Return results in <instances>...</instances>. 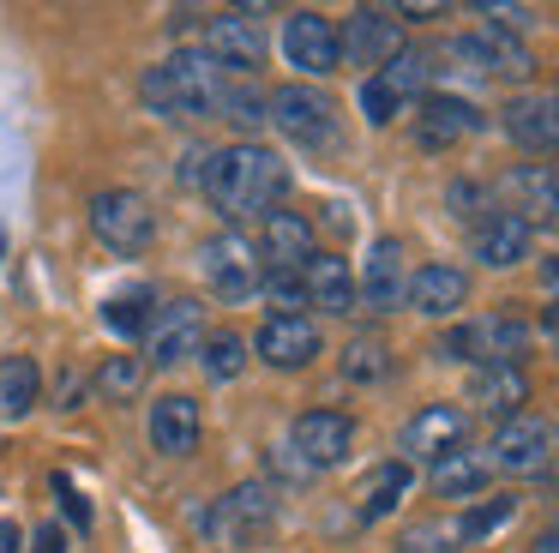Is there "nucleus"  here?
Segmentation results:
<instances>
[{"label": "nucleus", "mask_w": 559, "mask_h": 553, "mask_svg": "<svg viewBox=\"0 0 559 553\" xmlns=\"http://www.w3.org/2000/svg\"><path fill=\"white\" fill-rule=\"evenodd\" d=\"M313 223H307L301 211H271L265 216V259L283 264V271H301L307 259H313Z\"/></svg>", "instance_id": "bb28decb"}, {"label": "nucleus", "mask_w": 559, "mask_h": 553, "mask_svg": "<svg viewBox=\"0 0 559 553\" xmlns=\"http://www.w3.org/2000/svg\"><path fill=\"white\" fill-rule=\"evenodd\" d=\"M205 163H211V151H181V168H175V175H181V187H205Z\"/></svg>", "instance_id": "a19ab883"}, {"label": "nucleus", "mask_w": 559, "mask_h": 553, "mask_svg": "<svg viewBox=\"0 0 559 553\" xmlns=\"http://www.w3.org/2000/svg\"><path fill=\"white\" fill-rule=\"evenodd\" d=\"M283 192H289V163H283L271 144L259 139H241V144H223V151H211L205 163V199L217 204L223 223H265L271 211L283 204Z\"/></svg>", "instance_id": "f257e3e1"}, {"label": "nucleus", "mask_w": 559, "mask_h": 553, "mask_svg": "<svg viewBox=\"0 0 559 553\" xmlns=\"http://www.w3.org/2000/svg\"><path fill=\"white\" fill-rule=\"evenodd\" d=\"M0 553H19V523H0Z\"/></svg>", "instance_id": "49530a36"}, {"label": "nucleus", "mask_w": 559, "mask_h": 553, "mask_svg": "<svg viewBox=\"0 0 559 553\" xmlns=\"http://www.w3.org/2000/svg\"><path fill=\"white\" fill-rule=\"evenodd\" d=\"M259 295L277 307V319H289V313L307 307V289H301V271H283V264H271L265 283H259Z\"/></svg>", "instance_id": "4c0bfd02"}, {"label": "nucleus", "mask_w": 559, "mask_h": 553, "mask_svg": "<svg viewBox=\"0 0 559 553\" xmlns=\"http://www.w3.org/2000/svg\"><path fill=\"white\" fill-rule=\"evenodd\" d=\"M542 337L554 343V355H559V307H547V313H542Z\"/></svg>", "instance_id": "a18cd8bd"}, {"label": "nucleus", "mask_w": 559, "mask_h": 553, "mask_svg": "<svg viewBox=\"0 0 559 553\" xmlns=\"http://www.w3.org/2000/svg\"><path fill=\"white\" fill-rule=\"evenodd\" d=\"M199 271H205L211 295L223 301V307H241V301L259 295V283H265V271H259L253 247H247L241 235H211L205 247H199Z\"/></svg>", "instance_id": "1a4fd4ad"}, {"label": "nucleus", "mask_w": 559, "mask_h": 553, "mask_svg": "<svg viewBox=\"0 0 559 553\" xmlns=\"http://www.w3.org/2000/svg\"><path fill=\"white\" fill-rule=\"evenodd\" d=\"M506 120V139L518 151H535V156H559V91H523L499 108Z\"/></svg>", "instance_id": "4468645a"}, {"label": "nucleus", "mask_w": 559, "mask_h": 553, "mask_svg": "<svg viewBox=\"0 0 559 553\" xmlns=\"http://www.w3.org/2000/svg\"><path fill=\"white\" fill-rule=\"evenodd\" d=\"M542 289L559 301V252H554V259H542Z\"/></svg>", "instance_id": "c03bdc74"}, {"label": "nucleus", "mask_w": 559, "mask_h": 553, "mask_svg": "<svg viewBox=\"0 0 559 553\" xmlns=\"http://www.w3.org/2000/svg\"><path fill=\"white\" fill-rule=\"evenodd\" d=\"M337 43H343V60H349V67L379 72L385 60L403 55V19L391 7H355L349 19H343Z\"/></svg>", "instance_id": "9b49d317"}, {"label": "nucleus", "mask_w": 559, "mask_h": 553, "mask_svg": "<svg viewBox=\"0 0 559 553\" xmlns=\"http://www.w3.org/2000/svg\"><path fill=\"white\" fill-rule=\"evenodd\" d=\"M487 451H469V445H457V451H445L439 463H427V481H433V493H445V499H475V493L487 487Z\"/></svg>", "instance_id": "cd10ccee"}, {"label": "nucleus", "mask_w": 559, "mask_h": 553, "mask_svg": "<svg viewBox=\"0 0 559 553\" xmlns=\"http://www.w3.org/2000/svg\"><path fill=\"white\" fill-rule=\"evenodd\" d=\"M427 79H433V60H427L421 48H403L397 60H385L379 72L361 79V115L373 120V127H391L403 108L427 96Z\"/></svg>", "instance_id": "423d86ee"}, {"label": "nucleus", "mask_w": 559, "mask_h": 553, "mask_svg": "<svg viewBox=\"0 0 559 553\" xmlns=\"http://www.w3.org/2000/svg\"><path fill=\"white\" fill-rule=\"evenodd\" d=\"M475 259L487 264V271H511V264H523L530 259V240H535V228L523 223L518 211H487L481 223H475Z\"/></svg>", "instance_id": "412c9836"}, {"label": "nucleus", "mask_w": 559, "mask_h": 553, "mask_svg": "<svg viewBox=\"0 0 559 553\" xmlns=\"http://www.w3.org/2000/svg\"><path fill=\"white\" fill-rule=\"evenodd\" d=\"M463 433H469V415H463L457 403H427V409H415L409 421H403V433H397V445H403V463H439L445 451H457L463 445Z\"/></svg>", "instance_id": "2eb2a0df"}, {"label": "nucleus", "mask_w": 559, "mask_h": 553, "mask_svg": "<svg viewBox=\"0 0 559 553\" xmlns=\"http://www.w3.org/2000/svg\"><path fill=\"white\" fill-rule=\"evenodd\" d=\"M31 553H67V536H61V523H43V536H37V548Z\"/></svg>", "instance_id": "37998d69"}, {"label": "nucleus", "mask_w": 559, "mask_h": 553, "mask_svg": "<svg viewBox=\"0 0 559 553\" xmlns=\"http://www.w3.org/2000/svg\"><path fill=\"white\" fill-rule=\"evenodd\" d=\"M475 12H481V19L493 24V31H506V36H523V31L535 24V12H530V7H506V0H481Z\"/></svg>", "instance_id": "58836bf2"}, {"label": "nucleus", "mask_w": 559, "mask_h": 553, "mask_svg": "<svg viewBox=\"0 0 559 553\" xmlns=\"http://www.w3.org/2000/svg\"><path fill=\"white\" fill-rule=\"evenodd\" d=\"M151 289H127V295H115L109 307H103V319H109V331H121V337H145V325H151Z\"/></svg>", "instance_id": "e433bc0d"}, {"label": "nucleus", "mask_w": 559, "mask_h": 553, "mask_svg": "<svg viewBox=\"0 0 559 553\" xmlns=\"http://www.w3.org/2000/svg\"><path fill=\"white\" fill-rule=\"evenodd\" d=\"M511 511H518V499H511V493H493V499H475L469 511L451 517V523H457V541H487L493 529L511 523Z\"/></svg>", "instance_id": "473e14b6"}, {"label": "nucleus", "mask_w": 559, "mask_h": 553, "mask_svg": "<svg viewBox=\"0 0 559 553\" xmlns=\"http://www.w3.org/2000/svg\"><path fill=\"white\" fill-rule=\"evenodd\" d=\"M199 355H205V373H211L217 385H229L235 373L247 367V343H241L235 331H211L205 343H199Z\"/></svg>", "instance_id": "f704fd0d"}, {"label": "nucleus", "mask_w": 559, "mask_h": 553, "mask_svg": "<svg viewBox=\"0 0 559 553\" xmlns=\"http://www.w3.org/2000/svg\"><path fill=\"white\" fill-rule=\"evenodd\" d=\"M289 445L301 451L307 469H331V463H343V457H349L355 421L343 415V409H307V415H295Z\"/></svg>", "instance_id": "f3484780"}, {"label": "nucleus", "mask_w": 559, "mask_h": 553, "mask_svg": "<svg viewBox=\"0 0 559 553\" xmlns=\"http://www.w3.org/2000/svg\"><path fill=\"white\" fill-rule=\"evenodd\" d=\"M451 60H463V72H487V79H530L535 72V60H530V48H523V36H506V31H475V36H457L451 43Z\"/></svg>", "instance_id": "a211bd4d"}, {"label": "nucleus", "mask_w": 559, "mask_h": 553, "mask_svg": "<svg viewBox=\"0 0 559 553\" xmlns=\"http://www.w3.org/2000/svg\"><path fill=\"white\" fill-rule=\"evenodd\" d=\"M235 72L217 67L205 48H181V55L157 60V67L139 79V103L163 120H217V103L229 91Z\"/></svg>", "instance_id": "f03ea898"}, {"label": "nucleus", "mask_w": 559, "mask_h": 553, "mask_svg": "<svg viewBox=\"0 0 559 553\" xmlns=\"http://www.w3.org/2000/svg\"><path fill=\"white\" fill-rule=\"evenodd\" d=\"M43 397V367L31 355H7L0 361V421H25Z\"/></svg>", "instance_id": "c85d7f7f"}, {"label": "nucleus", "mask_w": 559, "mask_h": 553, "mask_svg": "<svg viewBox=\"0 0 559 553\" xmlns=\"http://www.w3.org/2000/svg\"><path fill=\"white\" fill-rule=\"evenodd\" d=\"M403 301H409L415 313H427V319H451V313L469 301V276H463L457 264H421V271L409 276V289H403Z\"/></svg>", "instance_id": "5701e85b"}, {"label": "nucleus", "mask_w": 559, "mask_h": 553, "mask_svg": "<svg viewBox=\"0 0 559 553\" xmlns=\"http://www.w3.org/2000/svg\"><path fill=\"white\" fill-rule=\"evenodd\" d=\"M409 481H415V469L403 463V457H391V463H379L373 475H367V487H361V523H379V517H391L403 505V493H409Z\"/></svg>", "instance_id": "c756f323"}, {"label": "nucleus", "mask_w": 559, "mask_h": 553, "mask_svg": "<svg viewBox=\"0 0 559 553\" xmlns=\"http://www.w3.org/2000/svg\"><path fill=\"white\" fill-rule=\"evenodd\" d=\"M403 289H409V276H403V240H397V235L373 240V252H367V271H361V283H355V295H361L373 313H397V307H403Z\"/></svg>", "instance_id": "4be33fe9"}, {"label": "nucleus", "mask_w": 559, "mask_h": 553, "mask_svg": "<svg viewBox=\"0 0 559 553\" xmlns=\"http://www.w3.org/2000/svg\"><path fill=\"white\" fill-rule=\"evenodd\" d=\"M506 192H511V211L523 216V223H559V163H518L506 175Z\"/></svg>", "instance_id": "aec40b11"}, {"label": "nucleus", "mask_w": 559, "mask_h": 553, "mask_svg": "<svg viewBox=\"0 0 559 553\" xmlns=\"http://www.w3.org/2000/svg\"><path fill=\"white\" fill-rule=\"evenodd\" d=\"M253 349H259V361H265V367L301 373V367H313V355H319V325L307 319V313H289V319H277V313H271V319L259 325Z\"/></svg>", "instance_id": "6ab92c4d"}, {"label": "nucleus", "mask_w": 559, "mask_h": 553, "mask_svg": "<svg viewBox=\"0 0 559 553\" xmlns=\"http://www.w3.org/2000/svg\"><path fill=\"white\" fill-rule=\"evenodd\" d=\"M469 403L481 409V415H523V403H530V373L523 367H475L469 373Z\"/></svg>", "instance_id": "393cba45"}, {"label": "nucleus", "mask_w": 559, "mask_h": 553, "mask_svg": "<svg viewBox=\"0 0 559 553\" xmlns=\"http://www.w3.org/2000/svg\"><path fill=\"white\" fill-rule=\"evenodd\" d=\"M283 60H289V67H301L307 79L337 72V60H343L337 24H331L325 12H313V7L289 12V19H283Z\"/></svg>", "instance_id": "f8f14e48"}, {"label": "nucleus", "mask_w": 559, "mask_h": 553, "mask_svg": "<svg viewBox=\"0 0 559 553\" xmlns=\"http://www.w3.org/2000/svg\"><path fill=\"white\" fill-rule=\"evenodd\" d=\"M151 445L163 457H187L199 445V403L187 391H169L151 403Z\"/></svg>", "instance_id": "a878e982"}, {"label": "nucleus", "mask_w": 559, "mask_h": 553, "mask_svg": "<svg viewBox=\"0 0 559 553\" xmlns=\"http://www.w3.org/2000/svg\"><path fill=\"white\" fill-rule=\"evenodd\" d=\"M385 373H391V349H385V343H373V337H355V343L343 349V379L379 385Z\"/></svg>", "instance_id": "72a5a7b5"}, {"label": "nucleus", "mask_w": 559, "mask_h": 553, "mask_svg": "<svg viewBox=\"0 0 559 553\" xmlns=\"http://www.w3.org/2000/svg\"><path fill=\"white\" fill-rule=\"evenodd\" d=\"M217 120H229V127H241V132H259L271 120V96L259 91L253 79H229V91H223V103H217Z\"/></svg>", "instance_id": "7c9ffc66"}, {"label": "nucleus", "mask_w": 559, "mask_h": 553, "mask_svg": "<svg viewBox=\"0 0 559 553\" xmlns=\"http://www.w3.org/2000/svg\"><path fill=\"white\" fill-rule=\"evenodd\" d=\"M271 127L301 151H337L343 127H337V103L319 84H283L271 91Z\"/></svg>", "instance_id": "20e7f679"}, {"label": "nucleus", "mask_w": 559, "mask_h": 553, "mask_svg": "<svg viewBox=\"0 0 559 553\" xmlns=\"http://www.w3.org/2000/svg\"><path fill=\"white\" fill-rule=\"evenodd\" d=\"M487 115L469 103V96H451V91H427L421 96V115H415V144L421 151H451L457 139L481 132Z\"/></svg>", "instance_id": "dca6fc26"}, {"label": "nucleus", "mask_w": 559, "mask_h": 553, "mask_svg": "<svg viewBox=\"0 0 559 553\" xmlns=\"http://www.w3.org/2000/svg\"><path fill=\"white\" fill-rule=\"evenodd\" d=\"M554 451H559V433L523 409V415L499 421L493 445H487V469H499V475H547Z\"/></svg>", "instance_id": "6e6552de"}, {"label": "nucleus", "mask_w": 559, "mask_h": 553, "mask_svg": "<svg viewBox=\"0 0 559 553\" xmlns=\"http://www.w3.org/2000/svg\"><path fill=\"white\" fill-rule=\"evenodd\" d=\"M457 523L451 517H427V523H409L397 536V553H457Z\"/></svg>", "instance_id": "c9c22d12"}, {"label": "nucleus", "mask_w": 559, "mask_h": 553, "mask_svg": "<svg viewBox=\"0 0 559 553\" xmlns=\"http://www.w3.org/2000/svg\"><path fill=\"white\" fill-rule=\"evenodd\" d=\"M199 36H205V55L217 60V67H241V72H253L259 60H265V36H259V7L205 12Z\"/></svg>", "instance_id": "ddd939ff"}, {"label": "nucleus", "mask_w": 559, "mask_h": 553, "mask_svg": "<svg viewBox=\"0 0 559 553\" xmlns=\"http://www.w3.org/2000/svg\"><path fill=\"white\" fill-rule=\"evenodd\" d=\"M445 199H451V211H457L463 223H475V211H481V199H487V192L475 187V180H457V187H451ZM481 216H487V211H481Z\"/></svg>", "instance_id": "ea45409f"}, {"label": "nucleus", "mask_w": 559, "mask_h": 553, "mask_svg": "<svg viewBox=\"0 0 559 553\" xmlns=\"http://www.w3.org/2000/svg\"><path fill=\"white\" fill-rule=\"evenodd\" d=\"M301 289H307V307L319 313H349L355 301V271L349 259H337V252H313V259L301 264Z\"/></svg>", "instance_id": "b1692460"}, {"label": "nucleus", "mask_w": 559, "mask_h": 553, "mask_svg": "<svg viewBox=\"0 0 559 553\" xmlns=\"http://www.w3.org/2000/svg\"><path fill=\"white\" fill-rule=\"evenodd\" d=\"M277 505L283 499H277L271 481H241L235 493H223V499L211 505L205 529H211V541H223V548H253V541L277 523Z\"/></svg>", "instance_id": "0eeeda50"}, {"label": "nucleus", "mask_w": 559, "mask_h": 553, "mask_svg": "<svg viewBox=\"0 0 559 553\" xmlns=\"http://www.w3.org/2000/svg\"><path fill=\"white\" fill-rule=\"evenodd\" d=\"M139 343H145V367H181L205 343V307L199 301H157Z\"/></svg>", "instance_id": "9d476101"}, {"label": "nucleus", "mask_w": 559, "mask_h": 553, "mask_svg": "<svg viewBox=\"0 0 559 553\" xmlns=\"http://www.w3.org/2000/svg\"><path fill=\"white\" fill-rule=\"evenodd\" d=\"M145 373H151V367H145L139 355H109V361L97 367V379H91V385H97L109 403H133V397L145 391Z\"/></svg>", "instance_id": "2f4dec72"}, {"label": "nucleus", "mask_w": 559, "mask_h": 553, "mask_svg": "<svg viewBox=\"0 0 559 553\" xmlns=\"http://www.w3.org/2000/svg\"><path fill=\"white\" fill-rule=\"evenodd\" d=\"M530 343H535L530 319H518V313H487V319H469V325L439 337V355L469 361V367H523Z\"/></svg>", "instance_id": "7ed1b4c3"}, {"label": "nucleus", "mask_w": 559, "mask_h": 553, "mask_svg": "<svg viewBox=\"0 0 559 553\" xmlns=\"http://www.w3.org/2000/svg\"><path fill=\"white\" fill-rule=\"evenodd\" d=\"M0 247H7V240H0Z\"/></svg>", "instance_id": "de8ad7c7"}, {"label": "nucleus", "mask_w": 559, "mask_h": 553, "mask_svg": "<svg viewBox=\"0 0 559 553\" xmlns=\"http://www.w3.org/2000/svg\"><path fill=\"white\" fill-rule=\"evenodd\" d=\"M55 493H61L67 517H73L79 529H91V505H85V499H79V493H73V481H67V475H55Z\"/></svg>", "instance_id": "79ce46f5"}, {"label": "nucleus", "mask_w": 559, "mask_h": 553, "mask_svg": "<svg viewBox=\"0 0 559 553\" xmlns=\"http://www.w3.org/2000/svg\"><path fill=\"white\" fill-rule=\"evenodd\" d=\"M91 235L115 252V259H139L157 240V211L139 199L133 187H103L91 199Z\"/></svg>", "instance_id": "39448f33"}]
</instances>
